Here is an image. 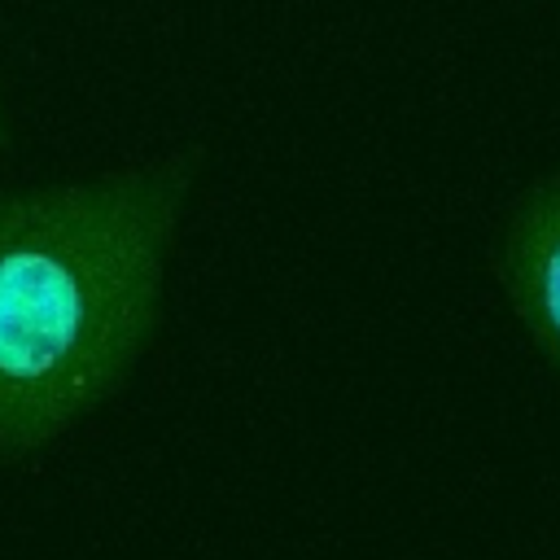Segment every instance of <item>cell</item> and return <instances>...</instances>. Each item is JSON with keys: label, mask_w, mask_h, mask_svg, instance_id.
<instances>
[{"label": "cell", "mask_w": 560, "mask_h": 560, "mask_svg": "<svg viewBox=\"0 0 560 560\" xmlns=\"http://www.w3.org/2000/svg\"><path fill=\"white\" fill-rule=\"evenodd\" d=\"M179 162L0 201V459L92 411L140 359L184 206Z\"/></svg>", "instance_id": "6da1fadb"}, {"label": "cell", "mask_w": 560, "mask_h": 560, "mask_svg": "<svg viewBox=\"0 0 560 560\" xmlns=\"http://www.w3.org/2000/svg\"><path fill=\"white\" fill-rule=\"evenodd\" d=\"M499 280L534 346L560 368V179H538L512 201L499 232Z\"/></svg>", "instance_id": "7a4b0ae2"}]
</instances>
